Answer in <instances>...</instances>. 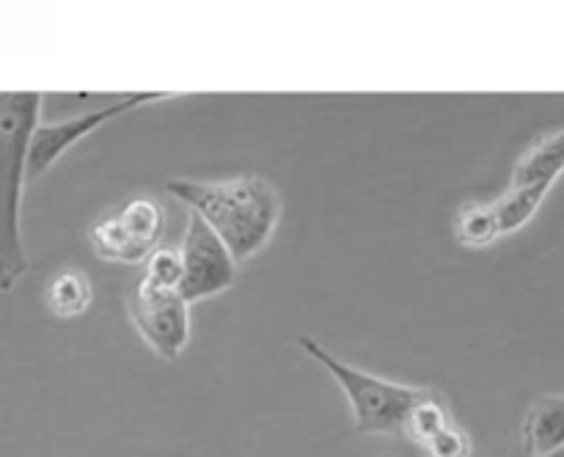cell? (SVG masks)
Returning <instances> with one entry per match:
<instances>
[{
	"label": "cell",
	"instance_id": "1",
	"mask_svg": "<svg viewBox=\"0 0 564 457\" xmlns=\"http://www.w3.org/2000/svg\"><path fill=\"white\" fill-rule=\"evenodd\" d=\"M165 191L213 226L237 264L253 259L268 246L284 213L279 187L259 174H240L218 182L169 179Z\"/></svg>",
	"mask_w": 564,
	"mask_h": 457
},
{
	"label": "cell",
	"instance_id": "2",
	"mask_svg": "<svg viewBox=\"0 0 564 457\" xmlns=\"http://www.w3.org/2000/svg\"><path fill=\"white\" fill-rule=\"evenodd\" d=\"M42 94H0V292H11L28 270L22 240V191L28 152L42 124Z\"/></svg>",
	"mask_w": 564,
	"mask_h": 457
},
{
	"label": "cell",
	"instance_id": "3",
	"mask_svg": "<svg viewBox=\"0 0 564 457\" xmlns=\"http://www.w3.org/2000/svg\"><path fill=\"white\" fill-rule=\"evenodd\" d=\"M297 345L312 361H317L330 378L339 383L350 402L352 422L358 433L367 435H394L405 427L408 413L413 411L416 402H422L430 394V385H408L394 383V380L378 378L372 372L352 367V363L336 358L328 347L319 345L314 336H297Z\"/></svg>",
	"mask_w": 564,
	"mask_h": 457
},
{
	"label": "cell",
	"instance_id": "4",
	"mask_svg": "<svg viewBox=\"0 0 564 457\" xmlns=\"http://www.w3.org/2000/svg\"><path fill=\"white\" fill-rule=\"evenodd\" d=\"M165 235V209L154 196H132L108 209L88 229L94 253L105 262L138 264L160 248Z\"/></svg>",
	"mask_w": 564,
	"mask_h": 457
},
{
	"label": "cell",
	"instance_id": "5",
	"mask_svg": "<svg viewBox=\"0 0 564 457\" xmlns=\"http://www.w3.org/2000/svg\"><path fill=\"white\" fill-rule=\"evenodd\" d=\"M182 284L180 295L187 303L207 301L231 290L240 275V264L231 257L226 242L213 231L202 215L187 209V226L180 246Z\"/></svg>",
	"mask_w": 564,
	"mask_h": 457
},
{
	"label": "cell",
	"instance_id": "6",
	"mask_svg": "<svg viewBox=\"0 0 564 457\" xmlns=\"http://www.w3.org/2000/svg\"><path fill=\"white\" fill-rule=\"evenodd\" d=\"M127 312L141 339L163 361H176L191 341V303L180 292L152 290L138 279L127 297Z\"/></svg>",
	"mask_w": 564,
	"mask_h": 457
},
{
	"label": "cell",
	"instance_id": "7",
	"mask_svg": "<svg viewBox=\"0 0 564 457\" xmlns=\"http://www.w3.org/2000/svg\"><path fill=\"white\" fill-rule=\"evenodd\" d=\"M160 99H165V94H127V97L113 99L105 108L86 110V113L69 116L64 121L39 124L31 138V152H28V179H39V176L47 174L75 143H80L83 138L113 121L116 116H124L149 102H160Z\"/></svg>",
	"mask_w": 564,
	"mask_h": 457
},
{
	"label": "cell",
	"instance_id": "8",
	"mask_svg": "<svg viewBox=\"0 0 564 457\" xmlns=\"http://www.w3.org/2000/svg\"><path fill=\"white\" fill-rule=\"evenodd\" d=\"M564 449V394H543L523 416V451L545 457Z\"/></svg>",
	"mask_w": 564,
	"mask_h": 457
},
{
	"label": "cell",
	"instance_id": "9",
	"mask_svg": "<svg viewBox=\"0 0 564 457\" xmlns=\"http://www.w3.org/2000/svg\"><path fill=\"white\" fill-rule=\"evenodd\" d=\"M564 174V130L543 135L534 141L521 160L512 168V185H529V182H549L556 185V179Z\"/></svg>",
	"mask_w": 564,
	"mask_h": 457
},
{
	"label": "cell",
	"instance_id": "10",
	"mask_svg": "<svg viewBox=\"0 0 564 457\" xmlns=\"http://www.w3.org/2000/svg\"><path fill=\"white\" fill-rule=\"evenodd\" d=\"M549 182H529V185H510V191L501 198H496L494 209L499 218L501 235H512V231L523 229L534 215L540 213L543 202L551 193Z\"/></svg>",
	"mask_w": 564,
	"mask_h": 457
},
{
	"label": "cell",
	"instance_id": "11",
	"mask_svg": "<svg viewBox=\"0 0 564 457\" xmlns=\"http://www.w3.org/2000/svg\"><path fill=\"white\" fill-rule=\"evenodd\" d=\"M91 281L86 273L75 268H66L61 273H55L47 281V290H44V303H47L50 312L61 319H72L86 314V308L91 306Z\"/></svg>",
	"mask_w": 564,
	"mask_h": 457
},
{
	"label": "cell",
	"instance_id": "12",
	"mask_svg": "<svg viewBox=\"0 0 564 457\" xmlns=\"http://www.w3.org/2000/svg\"><path fill=\"white\" fill-rule=\"evenodd\" d=\"M452 422H455V416H452L449 405H446L444 396L433 389L422 402L413 405L411 413H408L402 433L422 449L430 438H435V435H438L441 429L449 427Z\"/></svg>",
	"mask_w": 564,
	"mask_h": 457
},
{
	"label": "cell",
	"instance_id": "13",
	"mask_svg": "<svg viewBox=\"0 0 564 457\" xmlns=\"http://www.w3.org/2000/svg\"><path fill=\"white\" fill-rule=\"evenodd\" d=\"M455 235L468 248H488L501 235L499 218H496L494 202L490 204H468L460 209L455 220Z\"/></svg>",
	"mask_w": 564,
	"mask_h": 457
},
{
	"label": "cell",
	"instance_id": "14",
	"mask_svg": "<svg viewBox=\"0 0 564 457\" xmlns=\"http://www.w3.org/2000/svg\"><path fill=\"white\" fill-rule=\"evenodd\" d=\"M141 281L147 286H152V290L180 292V284H182L180 248H176V251H171V248H158V251L149 257Z\"/></svg>",
	"mask_w": 564,
	"mask_h": 457
},
{
	"label": "cell",
	"instance_id": "15",
	"mask_svg": "<svg viewBox=\"0 0 564 457\" xmlns=\"http://www.w3.org/2000/svg\"><path fill=\"white\" fill-rule=\"evenodd\" d=\"M471 435H468L457 422H452L449 427L441 429L435 438H430L427 444L422 446L424 457H471Z\"/></svg>",
	"mask_w": 564,
	"mask_h": 457
},
{
	"label": "cell",
	"instance_id": "16",
	"mask_svg": "<svg viewBox=\"0 0 564 457\" xmlns=\"http://www.w3.org/2000/svg\"><path fill=\"white\" fill-rule=\"evenodd\" d=\"M545 457H564V449H560V451H554V455H545Z\"/></svg>",
	"mask_w": 564,
	"mask_h": 457
},
{
	"label": "cell",
	"instance_id": "17",
	"mask_svg": "<svg viewBox=\"0 0 564 457\" xmlns=\"http://www.w3.org/2000/svg\"><path fill=\"white\" fill-rule=\"evenodd\" d=\"M378 457H391V455H378Z\"/></svg>",
	"mask_w": 564,
	"mask_h": 457
}]
</instances>
